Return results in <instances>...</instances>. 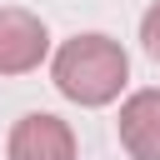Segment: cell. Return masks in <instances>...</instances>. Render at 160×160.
<instances>
[{
	"label": "cell",
	"mask_w": 160,
	"mask_h": 160,
	"mask_svg": "<svg viewBox=\"0 0 160 160\" xmlns=\"http://www.w3.org/2000/svg\"><path fill=\"white\" fill-rule=\"evenodd\" d=\"M50 75H55V90L65 100L95 110V105H110L125 90L130 60H125L120 40H110V35H75V40H65L55 50Z\"/></svg>",
	"instance_id": "obj_1"
},
{
	"label": "cell",
	"mask_w": 160,
	"mask_h": 160,
	"mask_svg": "<svg viewBox=\"0 0 160 160\" xmlns=\"http://www.w3.org/2000/svg\"><path fill=\"white\" fill-rule=\"evenodd\" d=\"M5 150H10V160H75V135L60 115L30 110V115L15 120Z\"/></svg>",
	"instance_id": "obj_3"
},
{
	"label": "cell",
	"mask_w": 160,
	"mask_h": 160,
	"mask_svg": "<svg viewBox=\"0 0 160 160\" xmlns=\"http://www.w3.org/2000/svg\"><path fill=\"white\" fill-rule=\"evenodd\" d=\"M120 145L135 160H160V90H135L120 105Z\"/></svg>",
	"instance_id": "obj_4"
},
{
	"label": "cell",
	"mask_w": 160,
	"mask_h": 160,
	"mask_svg": "<svg viewBox=\"0 0 160 160\" xmlns=\"http://www.w3.org/2000/svg\"><path fill=\"white\" fill-rule=\"evenodd\" d=\"M140 40H145V55H150V60H160V0L140 15Z\"/></svg>",
	"instance_id": "obj_5"
},
{
	"label": "cell",
	"mask_w": 160,
	"mask_h": 160,
	"mask_svg": "<svg viewBox=\"0 0 160 160\" xmlns=\"http://www.w3.org/2000/svg\"><path fill=\"white\" fill-rule=\"evenodd\" d=\"M50 50V30L35 10L5 5L0 10V75H25L45 60Z\"/></svg>",
	"instance_id": "obj_2"
}]
</instances>
